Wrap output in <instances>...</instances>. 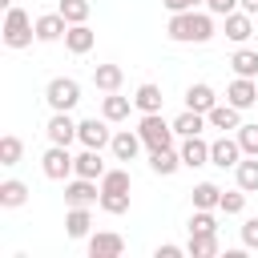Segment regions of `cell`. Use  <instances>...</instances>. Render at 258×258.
Returning a JSON list of instances; mask_svg holds the SVG:
<instances>
[{
    "label": "cell",
    "instance_id": "6da1fadb",
    "mask_svg": "<svg viewBox=\"0 0 258 258\" xmlns=\"http://www.w3.org/2000/svg\"><path fill=\"white\" fill-rule=\"evenodd\" d=\"M165 32L177 44H206L214 36V20H210V12H194V8L189 12H169Z\"/></svg>",
    "mask_w": 258,
    "mask_h": 258
},
{
    "label": "cell",
    "instance_id": "7a4b0ae2",
    "mask_svg": "<svg viewBox=\"0 0 258 258\" xmlns=\"http://www.w3.org/2000/svg\"><path fill=\"white\" fill-rule=\"evenodd\" d=\"M32 36H36V20H28V12L12 4V8L4 12V44H8V48H28Z\"/></svg>",
    "mask_w": 258,
    "mask_h": 258
},
{
    "label": "cell",
    "instance_id": "3957f363",
    "mask_svg": "<svg viewBox=\"0 0 258 258\" xmlns=\"http://www.w3.org/2000/svg\"><path fill=\"white\" fill-rule=\"evenodd\" d=\"M137 133H141V141H145V149L153 153V149H169L173 145V125L161 117V113H145L141 117V125H137Z\"/></svg>",
    "mask_w": 258,
    "mask_h": 258
},
{
    "label": "cell",
    "instance_id": "277c9868",
    "mask_svg": "<svg viewBox=\"0 0 258 258\" xmlns=\"http://www.w3.org/2000/svg\"><path fill=\"white\" fill-rule=\"evenodd\" d=\"M44 101H48L52 113H69V109L81 101V85H77L73 77H52L48 89H44Z\"/></svg>",
    "mask_w": 258,
    "mask_h": 258
},
{
    "label": "cell",
    "instance_id": "5b68a950",
    "mask_svg": "<svg viewBox=\"0 0 258 258\" xmlns=\"http://www.w3.org/2000/svg\"><path fill=\"white\" fill-rule=\"evenodd\" d=\"M40 169H44V177L64 181L69 173H77V157L69 153V145H48L44 157H40Z\"/></svg>",
    "mask_w": 258,
    "mask_h": 258
},
{
    "label": "cell",
    "instance_id": "8992f818",
    "mask_svg": "<svg viewBox=\"0 0 258 258\" xmlns=\"http://www.w3.org/2000/svg\"><path fill=\"white\" fill-rule=\"evenodd\" d=\"M77 141H81L85 149H105V145L113 141V133H109V125H105V121L89 117V121H81V125H77Z\"/></svg>",
    "mask_w": 258,
    "mask_h": 258
},
{
    "label": "cell",
    "instance_id": "52a82bcc",
    "mask_svg": "<svg viewBox=\"0 0 258 258\" xmlns=\"http://www.w3.org/2000/svg\"><path fill=\"white\" fill-rule=\"evenodd\" d=\"M64 202L69 206H93V202H101V189L93 177H73V181H64Z\"/></svg>",
    "mask_w": 258,
    "mask_h": 258
},
{
    "label": "cell",
    "instance_id": "ba28073f",
    "mask_svg": "<svg viewBox=\"0 0 258 258\" xmlns=\"http://www.w3.org/2000/svg\"><path fill=\"white\" fill-rule=\"evenodd\" d=\"M226 101H230L234 109H250V105H258V85H254V77H234L230 89H226Z\"/></svg>",
    "mask_w": 258,
    "mask_h": 258
},
{
    "label": "cell",
    "instance_id": "9c48e42d",
    "mask_svg": "<svg viewBox=\"0 0 258 258\" xmlns=\"http://www.w3.org/2000/svg\"><path fill=\"white\" fill-rule=\"evenodd\" d=\"M77 125H81V121H73L69 113H52L48 125H44V133H48L52 145H73V141H77Z\"/></svg>",
    "mask_w": 258,
    "mask_h": 258
},
{
    "label": "cell",
    "instance_id": "30bf717a",
    "mask_svg": "<svg viewBox=\"0 0 258 258\" xmlns=\"http://www.w3.org/2000/svg\"><path fill=\"white\" fill-rule=\"evenodd\" d=\"M238 157H242V145H238V137L230 141V137H218V141H210V165H218V169H230V165H238Z\"/></svg>",
    "mask_w": 258,
    "mask_h": 258
},
{
    "label": "cell",
    "instance_id": "8fae6325",
    "mask_svg": "<svg viewBox=\"0 0 258 258\" xmlns=\"http://www.w3.org/2000/svg\"><path fill=\"white\" fill-rule=\"evenodd\" d=\"M254 32H258V24H254V16H250V12H238V8H234V12L226 16V36H230L234 44L250 40Z\"/></svg>",
    "mask_w": 258,
    "mask_h": 258
},
{
    "label": "cell",
    "instance_id": "7c38bea8",
    "mask_svg": "<svg viewBox=\"0 0 258 258\" xmlns=\"http://www.w3.org/2000/svg\"><path fill=\"white\" fill-rule=\"evenodd\" d=\"M69 32V20L60 16V12H44V16H36V40H60Z\"/></svg>",
    "mask_w": 258,
    "mask_h": 258
},
{
    "label": "cell",
    "instance_id": "4fadbf2b",
    "mask_svg": "<svg viewBox=\"0 0 258 258\" xmlns=\"http://www.w3.org/2000/svg\"><path fill=\"white\" fill-rule=\"evenodd\" d=\"M121 250H125L121 234H93L89 238V258H117Z\"/></svg>",
    "mask_w": 258,
    "mask_h": 258
},
{
    "label": "cell",
    "instance_id": "5bb4252c",
    "mask_svg": "<svg viewBox=\"0 0 258 258\" xmlns=\"http://www.w3.org/2000/svg\"><path fill=\"white\" fill-rule=\"evenodd\" d=\"M93 44H97V32H93L89 24H69V32H64V48H69V52L81 56V52H89Z\"/></svg>",
    "mask_w": 258,
    "mask_h": 258
},
{
    "label": "cell",
    "instance_id": "9a60e30c",
    "mask_svg": "<svg viewBox=\"0 0 258 258\" xmlns=\"http://www.w3.org/2000/svg\"><path fill=\"white\" fill-rule=\"evenodd\" d=\"M141 145H145V141H141V133H129V129H121V133H113V141H109V149L117 153V161H133Z\"/></svg>",
    "mask_w": 258,
    "mask_h": 258
},
{
    "label": "cell",
    "instance_id": "2e32d148",
    "mask_svg": "<svg viewBox=\"0 0 258 258\" xmlns=\"http://www.w3.org/2000/svg\"><path fill=\"white\" fill-rule=\"evenodd\" d=\"M181 165H189V169L210 165V145L202 141V133H198V137H185V145H181Z\"/></svg>",
    "mask_w": 258,
    "mask_h": 258
},
{
    "label": "cell",
    "instance_id": "e0dca14e",
    "mask_svg": "<svg viewBox=\"0 0 258 258\" xmlns=\"http://www.w3.org/2000/svg\"><path fill=\"white\" fill-rule=\"evenodd\" d=\"M238 113H242V109H234V105L226 101V105H214V109L206 113V121H210L214 129H222V133H226V129H238V125H242V117H238Z\"/></svg>",
    "mask_w": 258,
    "mask_h": 258
},
{
    "label": "cell",
    "instance_id": "ac0fdd59",
    "mask_svg": "<svg viewBox=\"0 0 258 258\" xmlns=\"http://www.w3.org/2000/svg\"><path fill=\"white\" fill-rule=\"evenodd\" d=\"M77 177H93V181H101V177H105L101 149H85V153H77Z\"/></svg>",
    "mask_w": 258,
    "mask_h": 258
},
{
    "label": "cell",
    "instance_id": "d6986e66",
    "mask_svg": "<svg viewBox=\"0 0 258 258\" xmlns=\"http://www.w3.org/2000/svg\"><path fill=\"white\" fill-rule=\"evenodd\" d=\"M121 81H125L121 64H97V69H93V85H97V89H105V93H117V89H121Z\"/></svg>",
    "mask_w": 258,
    "mask_h": 258
},
{
    "label": "cell",
    "instance_id": "ffe728a7",
    "mask_svg": "<svg viewBox=\"0 0 258 258\" xmlns=\"http://www.w3.org/2000/svg\"><path fill=\"white\" fill-rule=\"evenodd\" d=\"M214 105H218V97H214V89H210V85H189V89H185V109L210 113Z\"/></svg>",
    "mask_w": 258,
    "mask_h": 258
},
{
    "label": "cell",
    "instance_id": "44dd1931",
    "mask_svg": "<svg viewBox=\"0 0 258 258\" xmlns=\"http://www.w3.org/2000/svg\"><path fill=\"white\" fill-rule=\"evenodd\" d=\"M206 125H210V121H206V113H198V109H185V113L173 121V133H177V137H198Z\"/></svg>",
    "mask_w": 258,
    "mask_h": 258
},
{
    "label": "cell",
    "instance_id": "7402d4cb",
    "mask_svg": "<svg viewBox=\"0 0 258 258\" xmlns=\"http://www.w3.org/2000/svg\"><path fill=\"white\" fill-rule=\"evenodd\" d=\"M177 165H181V153H173V145H169V149H153V153H149V169H153V173H161V177L177 173Z\"/></svg>",
    "mask_w": 258,
    "mask_h": 258
},
{
    "label": "cell",
    "instance_id": "603a6c76",
    "mask_svg": "<svg viewBox=\"0 0 258 258\" xmlns=\"http://www.w3.org/2000/svg\"><path fill=\"white\" fill-rule=\"evenodd\" d=\"M89 226H93V218H89V206H69V218H64V230H69V238H89Z\"/></svg>",
    "mask_w": 258,
    "mask_h": 258
},
{
    "label": "cell",
    "instance_id": "cb8c5ba5",
    "mask_svg": "<svg viewBox=\"0 0 258 258\" xmlns=\"http://www.w3.org/2000/svg\"><path fill=\"white\" fill-rule=\"evenodd\" d=\"M24 202H28V185L16 181V177H8V181L0 185V206H4V210H16V206H24Z\"/></svg>",
    "mask_w": 258,
    "mask_h": 258
},
{
    "label": "cell",
    "instance_id": "d4e9b609",
    "mask_svg": "<svg viewBox=\"0 0 258 258\" xmlns=\"http://www.w3.org/2000/svg\"><path fill=\"white\" fill-rule=\"evenodd\" d=\"M161 101H165V97H161L157 85H141V89L133 93V105H137L141 113H161Z\"/></svg>",
    "mask_w": 258,
    "mask_h": 258
},
{
    "label": "cell",
    "instance_id": "484cf974",
    "mask_svg": "<svg viewBox=\"0 0 258 258\" xmlns=\"http://www.w3.org/2000/svg\"><path fill=\"white\" fill-rule=\"evenodd\" d=\"M129 105H133L129 97H117V93H109V97L101 101V117H105V121H125V117H129Z\"/></svg>",
    "mask_w": 258,
    "mask_h": 258
},
{
    "label": "cell",
    "instance_id": "4316f807",
    "mask_svg": "<svg viewBox=\"0 0 258 258\" xmlns=\"http://www.w3.org/2000/svg\"><path fill=\"white\" fill-rule=\"evenodd\" d=\"M218 202H222V189L214 181L194 185V210H218Z\"/></svg>",
    "mask_w": 258,
    "mask_h": 258
},
{
    "label": "cell",
    "instance_id": "83f0119b",
    "mask_svg": "<svg viewBox=\"0 0 258 258\" xmlns=\"http://www.w3.org/2000/svg\"><path fill=\"white\" fill-rule=\"evenodd\" d=\"M185 254H194V258H214V254H218V234H189Z\"/></svg>",
    "mask_w": 258,
    "mask_h": 258
},
{
    "label": "cell",
    "instance_id": "f1b7e54d",
    "mask_svg": "<svg viewBox=\"0 0 258 258\" xmlns=\"http://www.w3.org/2000/svg\"><path fill=\"white\" fill-rule=\"evenodd\" d=\"M230 69H234L238 77H258V52H250V48H238V52L230 56Z\"/></svg>",
    "mask_w": 258,
    "mask_h": 258
},
{
    "label": "cell",
    "instance_id": "f546056e",
    "mask_svg": "<svg viewBox=\"0 0 258 258\" xmlns=\"http://www.w3.org/2000/svg\"><path fill=\"white\" fill-rule=\"evenodd\" d=\"M234 173H238V185H242L246 194H258V157L238 161V165H234Z\"/></svg>",
    "mask_w": 258,
    "mask_h": 258
},
{
    "label": "cell",
    "instance_id": "4dcf8cb0",
    "mask_svg": "<svg viewBox=\"0 0 258 258\" xmlns=\"http://www.w3.org/2000/svg\"><path fill=\"white\" fill-rule=\"evenodd\" d=\"M56 12H60L69 24H85V20H89V0H60Z\"/></svg>",
    "mask_w": 258,
    "mask_h": 258
},
{
    "label": "cell",
    "instance_id": "1f68e13d",
    "mask_svg": "<svg viewBox=\"0 0 258 258\" xmlns=\"http://www.w3.org/2000/svg\"><path fill=\"white\" fill-rule=\"evenodd\" d=\"M101 194H129V173H125V169H105Z\"/></svg>",
    "mask_w": 258,
    "mask_h": 258
},
{
    "label": "cell",
    "instance_id": "d6a6232c",
    "mask_svg": "<svg viewBox=\"0 0 258 258\" xmlns=\"http://www.w3.org/2000/svg\"><path fill=\"white\" fill-rule=\"evenodd\" d=\"M20 153H24V145H20V137H0V165H16L20 161Z\"/></svg>",
    "mask_w": 258,
    "mask_h": 258
},
{
    "label": "cell",
    "instance_id": "836d02e7",
    "mask_svg": "<svg viewBox=\"0 0 258 258\" xmlns=\"http://www.w3.org/2000/svg\"><path fill=\"white\" fill-rule=\"evenodd\" d=\"M189 234H218V218L210 210H194L189 218Z\"/></svg>",
    "mask_w": 258,
    "mask_h": 258
},
{
    "label": "cell",
    "instance_id": "e575fe53",
    "mask_svg": "<svg viewBox=\"0 0 258 258\" xmlns=\"http://www.w3.org/2000/svg\"><path fill=\"white\" fill-rule=\"evenodd\" d=\"M238 145H242V153L258 157V121H250V125H238Z\"/></svg>",
    "mask_w": 258,
    "mask_h": 258
},
{
    "label": "cell",
    "instance_id": "d590c367",
    "mask_svg": "<svg viewBox=\"0 0 258 258\" xmlns=\"http://www.w3.org/2000/svg\"><path fill=\"white\" fill-rule=\"evenodd\" d=\"M218 210H222V214H242V210H246V189L238 185L234 194H222V202H218Z\"/></svg>",
    "mask_w": 258,
    "mask_h": 258
},
{
    "label": "cell",
    "instance_id": "8d00e7d4",
    "mask_svg": "<svg viewBox=\"0 0 258 258\" xmlns=\"http://www.w3.org/2000/svg\"><path fill=\"white\" fill-rule=\"evenodd\" d=\"M101 210L105 214H125L129 210V194H101Z\"/></svg>",
    "mask_w": 258,
    "mask_h": 258
},
{
    "label": "cell",
    "instance_id": "74e56055",
    "mask_svg": "<svg viewBox=\"0 0 258 258\" xmlns=\"http://www.w3.org/2000/svg\"><path fill=\"white\" fill-rule=\"evenodd\" d=\"M242 246L258 250V218H246V226H242Z\"/></svg>",
    "mask_w": 258,
    "mask_h": 258
},
{
    "label": "cell",
    "instance_id": "f35d334b",
    "mask_svg": "<svg viewBox=\"0 0 258 258\" xmlns=\"http://www.w3.org/2000/svg\"><path fill=\"white\" fill-rule=\"evenodd\" d=\"M238 8V0H206V12L210 16H230Z\"/></svg>",
    "mask_w": 258,
    "mask_h": 258
},
{
    "label": "cell",
    "instance_id": "ab89813d",
    "mask_svg": "<svg viewBox=\"0 0 258 258\" xmlns=\"http://www.w3.org/2000/svg\"><path fill=\"white\" fill-rule=\"evenodd\" d=\"M161 4H165L169 12H189L194 4H206V0H161Z\"/></svg>",
    "mask_w": 258,
    "mask_h": 258
},
{
    "label": "cell",
    "instance_id": "60d3db41",
    "mask_svg": "<svg viewBox=\"0 0 258 258\" xmlns=\"http://www.w3.org/2000/svg\"><path fill=\"white\" fill-rule=\"evenodd\" d=\"M177 254H181V250H177V246H169V242H165V246H157V258H177Z\"/></svg>",
    "mask_w": 258,
    "mask_h": 258
},
{
    "label": "cell",
    "instance_id": "b9f144b4",
    "mask_svg": "<svg viewBox=\"0 0 258 258\" xmlns=\"http://www.w3.org/2000/svg\"><path fill=\"white\" fill-rule=\"evenodd\" d=\"M238 8H242V12H250V16H258V0H238Z\"/></svg>",
    "mask_w": 258,
    "mask_h": 258
},
{
    "label": "cell",
    "instance_id": "7bdbcfd3",
    "mask_svg": "<svg viewBox=\"0 0 258 258\" xmlns=\"http://www.w3.org/2000/svg\"><path fill=\"white\" fill-rule=\"evenodd\" d=\"M0 4H4V8H12V0H0Z\"/></svg>",
    "mask_w": 258,
    "mask_h": 258
},
{
    "label": "cell",
    "instance_id": "ee69618b",
    "mask_svg": "<svg viewBox=\"0 0 258 258\" xmlns=\"http://www.w3.org/2000/svg\"><path fill=\"white\" fill-rule=\"evenodd\" d=\"M254 20H258V16H254Z\"/></svg>",
    "mask_w": 258,
    "mask_h": 258
}]
</instances>
